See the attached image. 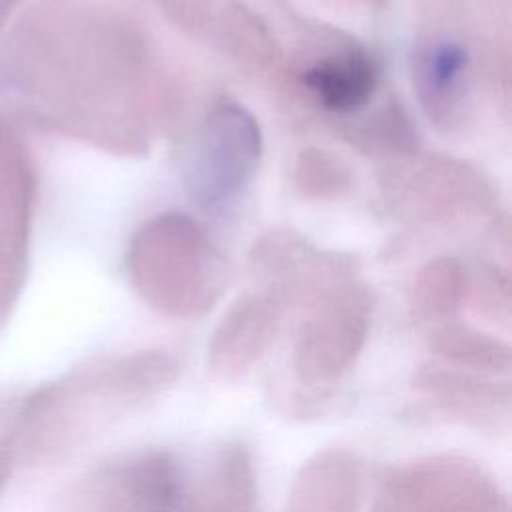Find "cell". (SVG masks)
<instances>
[{"label": "cell", "instance_id": "6da1fadb", "mask_svg": "<svg viewBox=\"0 0 512 512\" xmlns=\"http://www.w3.org/2000/svg\"><path fill=\"white\" fill-rule=\"evenodd\" d=\"M398 512H504L496 486L464 462H430L406 472L394 488Z\"/></svg>", "mask_w": 512, "mask_h": 512}, {"label": "cell", "instance_id": "7a4b0ae2", "mask_svg": "<svg viewBox=\"0 0 512 512\" xmlns=\"http://www.w3.org/2000/svg\"><path fill=\"white\" fill-rule=\"evenodd\" d=\"M356 500V466L340 456H324L302 472L290 512H350Z\"/></svg>", "mask_w": 512, "mask_h": 512}, {"label": "cell", "instance_id": "3957f363", "mask_svg": "<svg viewBox=\"0 0 512 512\" xmlns=\"http://www.w3.org/2000/svg\"><path fill=\"white\" fill-rule=\"evenodd\" d=\"M306 84L332 110H354L362 106L376 82L374 66L362 54H350L340 60H328L310 68Z\"/></svg>", "mask_w": 512, "mask_h": 512}, {"label": "cell", "instance_id": "277c9868", "mask_svg": "<svg viewBox=\"0 0 512 512\" xmlns=\"http://www.w3.org/2000/svg\"><path fill=\"white\" fill-rule=\"evenodd\" d=\"M440 352L458 362L472 368H484V370H504L508 366V352L506 348H500L494 342H482L472 336L462 334H450L442 340Z\"/></svg>", "mask_w": 512, "mask_h": 512}, {"label": "cell", "instance_id": "5b68a950", "mask_svg": "<svg viewBox=\"0 0 512 512\" xmlns=\"http://www.w3.org/2000/svg\"><path fill=\"white\" fill-rule=\"evenodd\" d=\"M464 62H466V54L458 46L454 44L440 46L430 60V76L434 84L436 86L450 84L464 68Z\"/></svg>", "mask_w": 512, "mask_h": 512}, {"label": "cell", "instance_id": "8992f818", "mask_svg": "<svg viewBox=\"0 0 512 512\" xmlns=\"http://www.w3.org/2000/svg\"><path fill=\"white\" fill-rule=\"evenodd\" d=\"M16 4V0H0V26H2V22H4V18L8 16V12H10V8Z\"/></svg>", "mask_w": 512, "mask_h": 512}]
</instances>
